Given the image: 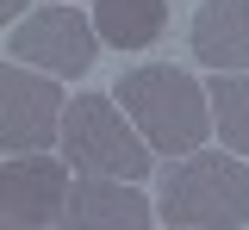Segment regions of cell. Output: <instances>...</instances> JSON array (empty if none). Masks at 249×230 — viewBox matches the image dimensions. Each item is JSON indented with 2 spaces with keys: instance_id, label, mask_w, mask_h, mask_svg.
Here are the masks:
<instances>
[{
  "instance_id": "cell-5",
  "label": "cell",
  "mask_w": 249,
  "mask_h": 230,
  "mask_svg": "<svg viewBox=\"0 0 249 230\" xmlns=\"http://www.w3.org/2000/svg\"><path fill=\"white\" fill-rule=\"evenodd\" d=\"M93 37L100 32H93L75 6H37V13H25V19L6 32V56L44 68V75H88L93 56H100Z\"/></svg>"
},
{
  "instance_id": "cell-6",
  "label": "cell",
  "mask_w": 249,
  "mask_h": 230,
  "mask_svg": "<svg viewBox=\"0 0 249 230\" xmlns=\"http://www.w3.org/2000/svg\"><path fill=\"white\" fill-rule=\"evenodd\" d=\"M69 187L75 181H69L62 156H44V149L6 156V168H0V212L19 230H56L62 205H69Z\"/></svg>"
},
{
  "instance_id": "cell-11",
  "label": "cell",
  "mask_w": 249,
  "mask_h": 230,
  "mask_svg": "<svg viewBox=\"0 0 249 230\" xmlns=\"http://www.w3.org/2000/svg\"><path fill=\"white\" fill-rule=\"evenodd\" d=\"M19 13H25V0H0V19H6V32L19 25Z\"/></svg>"
},
{
  "instance_id": "cell-8",
  "label": "cell",
  "mask_w": 249,
  "mask_h": 230,
  "mask_svg": "<svg viewBox=\"0 0 249 230\" xmlns=\"http://www.w3.org/2000/svg\"><path fill=\"white\" fill-rule=\"evenodd\" d=\"M193 56L212 75H249V0H199Z\"/></svg>"
},
{
  "instance_id": "cell-9",
  "label": "cell",
  "mask_w": 249,
  "mask_h": 230,
  "mask_svg": "<svg viewBox=\"0 0 249 230\" xmlns=\"http://www.w3.org/2000/svg\"><path fill=\"white\" fill-rule=\"evenodd\" d=\"M168 25V0H93V32L112 50H143Z\"/></svg>"
},
{
  "instance_id": "cell-1",
  "label": "cell",
  "mask_w": 249,
  "mask_h": 230,
  "mask_svg": "<svg viewBox=\"0 0 249 230\" xmlns=\"http://www.w3.org/2000/svg\"><path fill=\"white\" fill-rule=\"evenodd\" d=\"M156 212L168 230H237L249 224V168L224 149L175 156L156 181Z\"/></svg>"
},
{
  "instance_id": "cell-2",
  "label": "cell",
  "mask_w": 249,
  "mask_h": 230,
  "mask_svg": "<svg viewBox=\"0 0 249 230\" xmlns=\"http://www.w3.org/2000/svg\"><path fill=\"white\" fill-rule=\"evenodd\" d=\"M112 99L137 118V131L150 137V149H162V156H193L206 143V131H212V94L187 68L143 63L131 75H119Z\"/></svg>"
},
{
  "instance_id": "cell-10",
  "label": "cell",
  "mask_w": 249,
  "mask_h": 230,
  "mask_svg": "<svg viewBox=\"0 0 249 230\" xmlns=\"http://www.w3.org/2000/svg\"><path fill=\"white\" fill-rule=\"evenodd\" d=\"M212 131L224 137V149L249 156V75H212Z\"/></svg>"
},
{
  "instance_id": "cell-3",
  "label": "cell",
  "mask_w": 249,
  "mask_h": 230,
  "mask_svg": "<svg viewBox=\"0 0 249 230\" xmlns=\"http://www.w3.org/2000/svg\"><path fill=\"white\" fill-rule=\"evenodd\" d=\"M62 162L75 174L143 181L156 149H150V137H137V118L112 94H75L69 112H62Z\"/></svg>"
},
{
  "instance_id": "cell-4",
  "label": "cell",
  "mask_w": 249,
  "mask_h": 230,
  "mask_svg": "<svg viewBox=\"0 0 249 230\" xmlns=\"http://www.w3.org/2000/svg\"><path fill=\"white\" fill-rule=\"evenodd\" d=\"M62 112H69V99L56 94V81L44 68L6 56V68H0V143L13 156L50 149V143H62Z\"/></svg>"
},
{
  "instance_id": "cell-7",
  "label": "cell",
  "mask_w": 249,
  "mask_h": 230,
  "mask_svg": "<svg viewBox=\"0 0 249 230\" xmlns=\"http://www.w3.org/2000/svg\"><path fill=\"white\" fill-rule=\"evenodd\" d=\"M150 212H156V199L137 193V181L75 174L56 230H150Z\"/></svg>"
}]
</instances>
